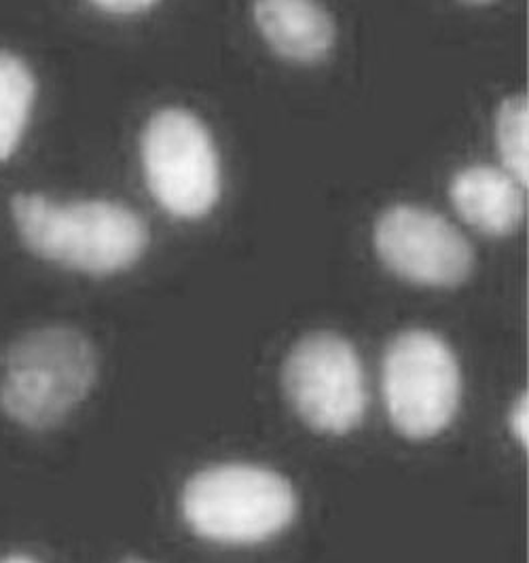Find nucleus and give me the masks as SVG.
Returning <instances> with one entry per match:
<instances>
[{"instance_id": "1", "label": "nucleus", "mask_w": 529, "mask_h": 563, "mask_svg": "<svg viewBox=\"0 0 529 563\" xmlns=\"http://www.w3.org/2000/svg\"><path fill=\"white\" fill-rule=\"evenodd\" d=\"M11 212L32 253L91 276L132 267L151 240L139 212L112 199L57 203L45 196L18 194Z\"/></svg>"}, {"instance_id": "2", "label": "nucleus", "mask_w": 529, "mask_h": 563, "mask_svg": "<svg viewBox=\"0 0 529 563\" xmlns=\"http://www.w3.org/2000/svg\"><path fill=\"white\" fill-rule=\"evenodd\" d=\"M290 481L258 464L229 462L187 481L180 512L194 534L227 547L261 544L286 532L297 517Z\"/></svg>"}, {"instance_id": "3", "label": "nucleus", "mask_w": 529, "mask_h": 563, "mask_svg": "<svg viewBox=\"0 0 529 563\" xmlns=\"http://www.w3.org/2000/svg\"><path fill=\"white\" fill-rule=\"evenodd\" d=\"M98 377V354L81 331L45 327L18 339L4 356L0 405L13 422L52 428L81 405Z\"/></svg>"}, {"instance_id": "4", "label": "nucleus", "mask_w": 529, "mask_h": 563, "mask_svg": "<svg viewBox=\"0 0 529 563\" xmlns=\"http://www.w3.org/2000/svg\"><path fill=\"white\" fill-rule=\"evenodd\" d=\"M392 426L407 439H432L453 422L462 400V371L445 339L409 329L392 339L382 365Z\"/></svg>"}, {"instance_id": "5", "label": "nucleus", "mask_w": 529, "mask_h": 563, "mask_svg": "<svg viewBox=\"0 0 529 563\" xmlns=\"http://www.w3.org/2000/svg\"><path fill=\"white\" fill-rule=\"evenodd\" d=\"M140 155L146 185L169 214L199 219L221 198V157L196 113L167 107L151 114Z\"/></svg>"}, {"instance_id": "6", "label": "nucleus", "mask_w": 529, "mask_h": 563, "mask_svg": "<svg viewBox=\"0 0 529 563\" xmlns=\"http://www.w3.org/2000/svg\"><path fill=\"white\" fill-rule=\"evenodd\" d=\"M286 396L304 422L322 434H348L363 423L368 405L356 347L337 333L297 341L284 365Z\"/></svg>"}, {"instance_id": "7", "label": "nucleus", "mask_w": 529, "mask_h": 563, "mask_svg": "<svg viewBox=\"0 0 529 563\" xmlns=\"http://www.w3.org/2000/svg\"><path fill=\"white\" fill-rule=\"evenodd\" d=\"M373 242L384 265L403 280L451 288L473 274L471 242L443 214L423 206L386 208L375 221Z\"/></svg>"}, {"instance_id": "8", "label": "nucleus", "mask_w": 529, "mask_h": 563, "mask_svg": "<svg viewBox=\"0 0 529 563\" xmlns=\"http://www.w3.org/2000/svg\"><path fill=\"white\" fill-rule=\"evenodd\" d=\"M521 183L504 168L473 164L455 172L449 198L458 214L485 235H508L524 221Z\"/></svg>"}, {"instance_id": "9", "label": "nucleus", "mask_w": 529, "mask_h": 563, "mask_svg": "<svg viewBox=\"0 0 529 563\" xmlns=\"http://www.w3.org/2000/svg\"><path fill=\"white\" fill-rule=\"evenodd\" d=\"M254 22L274 52L293 62H318L334 43V22L320 0H254Z\"/></svg>"}, {"instance_id": "10", "label": "nucleus", "mask_w": 529, "mask_h": 563, "mask_svg": "<svg viewBox=\"0 0 529 563\" xmlns=\"http://www.w3.org/2000/svg\"><path fill=\"white\" fill-rule=\"evenodd\" d=\"M36 81L22 57L0 52V162L11 157L29 125Z\"/></svg>"}, {"instance_id": "11", "label": "nucleus", "mask_w": 529, "mask_h": 563, "mask_svg": "<svg viewBox=\"0 0 529 563\" xmlns=\"http://www.w3.org/2000/svg\"><path fill=\"white\" fill-rule=\"evenodd\" d=\"M496 144L502 168L521 185L529 178V107L521 93L502 100L496 113Z\"/></svg>"}, {"instance_id": "12", "label": "nucleus", "mask_w": 529, "mask_h": 563, "mask_svg": "<svg viewBox=\"0 0 529 563\" xmlns=\"http://www.w3.org/2000/svg\"><path fill=\"white\" fill-rule=\"evenodd\" d=\"M508 428L515 437V441L521 445V448H528L529 441V405L528 395L517 396V400L513 402L510 407V413H508Z\"/></svg>"}, {"instance_id": "13", "label": "nucleus", "mask_w": 529, "mask_h": 563, "mask_svg": "<svg viewBox=\"0 0 529 563\" xmlns=\"http://www.w3.org/2000/svg\"><path fill=\"white\" fill-rule=\"evenodd\" d=\"M91 2L111 13H136V11L148 9L157 0H91Z\"/></svg>"}, {"instance_id": "14", "label": "nucleus", "mask_w": 529, "mask_h": 563, "mask_svg": "<svg viewBox=\"0 0 529 563\" xmlns=\"http://www.w3.org/2000/svg\"><path fill=\"white\" fill-rule=\"evenodd\" d=\"M0 563H41L36 562L34 558H29V555H9V558H4V560H0Z\"/></svg>"}, {"instance_id": "15", "label": "nucleus", "mask_w": 529, "mask_h": 563, "mask_svg": "<svg viewBox=\"0 0 529 563\" xmlns=\"http://www.w3.org/2000/svg\"><path fill=\"white\" fill-rule=\"evenodd\" d=\"M464 2H471V4H485V2H492V0H464Z\"/></svg>"}, {"instance_id": "16", "label": "nucleus", "mask_w": 529, "mask_h": 563, "mask_svg": "<svg viewBox=\"0 0 529 563\" xmlns=\"http://www.w3.org/2000/svg\"><path fill=\"white\" fill-rule=\"evenodd\" d=\"M123 563H146V562H140V560H125Z\"/></svg>"}]
</instances>
